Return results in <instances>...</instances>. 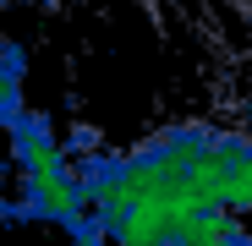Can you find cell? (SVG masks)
Masks as SVG:
<instances>
[{
    "mask_svg": "<svg viewBox=\"0 0 252 246\" xmlns=\"http://www.w3.org/2000/svg\"><path fill=\"white\" fill-rule=\"evenodd\" d=\"M0 142H6V132H0ZM6 164H11V153H0V181H6Z\"/></svg>",
    "mask_w": 252,
    "mask_h": 246,
    "instance_id": "3",
    "label": "cell"
},
{
    "mask_svg": "<svg viewBox=\"0 0 252 246\" xmlns=\"http://www.w3.org/2000/svg\"><path fill=\"white\" fill-rule=\"evenodd\" d=\"M22 82H28V50L17 44V38H0V132H11L28 115Z\"/></svg>",
    "mask_w": 252,
    "mask_h": 246,
    "instance_id": "2",
    "label": "cell"
},
{
    "mask_svg": "<svg viewBox=\"0 0 252 246\" xmlns=\"http://www.w3.org/2000/svg\"><path fill=\"white\" fill-rule=\"evenodd\" d=\"M6 153H11V175L17 181H33V175H50V170H66V132H55V120L44 109H28L17 126L6 132Z\"/></svg>",
    "mask_w": 252,
    "mask_h": 246,
    "instance_id": "1",
    "label": "cell"
}]
</instances>
